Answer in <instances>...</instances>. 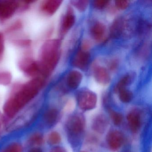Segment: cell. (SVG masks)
I'll return each mask as SVG.
<instances>
[{
    "label": "cell",
    "mask_w": 152,
    "mask_h": 152,
    "mask_svg": "<svg viewBox=\"0 0 152 152\" xmlns=\"http://www.w3.org/2000/svg\"><path fill=\"white\" fill-rule=\"evenodd\" d=\"M58 111L56 108H50L44 114V121L48 125L51 126L56 122L58 118Z\"/></svg>",
    "instance_id": "cell-18"
},
{
    "label": "cell",
    "mask_w": 152,
    "mask_h": 152,
    "mask_svg": "<svg viewBox=\"0 0 152 152\" xmlns=\"http://www.w3.org/2000/svg\"><path fill=\"white\" fill-rule=\"evenodd\" d=\"M91 47L90 42L87 40H84L82 42L80 48L84 50H89L90 48Z\"/></svg>",
    "instance_id": "cell-31"
},
{
    "label": "cell",
    "mask_w": 152,
    "mask_h": 152,
    "mask_svg": "<svg viewBox=\"0 0 152 152\" xmlns=\"http://www.w3.org/2000/svg\"><path fill=\"white\" fill-rule=\"evenodd\" d=\"M130 4L129 1H115V7L118 10H124L127 9Z\"/></svg>",
    "instance_id": "cell-27"
},
{
    "label": "cell",
    "mask_w": 152,
    "mask_h": 152,
    "mask_svg": "<svg viewBox=\"0 0 152 152\" xmlns=\"http://www.w3.org/2000/svg\"><path fill=\"white\" fill-rule=\"evenodd\" d=\"M75 21L76 17L73 9L72 6H68L60 23L59 33L61 37L64 36L73 27Z\"/></svg>",
    "instance_id": "cell-8"
},
{
    "label": "cell",
    "mask_w": 152,
    "mask_h": 152,
    "mask_svg": "<svg viewBox=\"0 0 152 152\" xmlns=\"http://www.w3.org/2000/svg\"><path fill=\"white\" fill-rule=\"evenodd\" d=\"M60 134L56 132H51L48 137V142L52 145H57L61 141Z\"/></svg>",
    "instance_id": "cell-26"
},
{
    "label": "cell",
    "mask_w": 152,
    "mask_h": 152,
    "mask_svg": "<svg viewBox=\"0 0 152 152\" xmlns=\"http://www.w3.org/2000/svg\"><path fill=\"white\" fill-rule=\"evenodd\" d=\"M108 69L111 71H114L117 69L119 66V61L117 59L111 60L108 65Z\"/></svg>",
    "instance_id": "cell-30"
},
{
    "label": "cell",
    "mask_w": 152,
    "mask_h": 152,
    "mask_svg": "<svg viewBox=\"0 0 152 152\" xmlns=\"http://www.w3.org/2000/svg\"><path fill=\"white\" fill-rule=\"evenodd\" d=\"M19 6L20 3L15 1H0V21H7L13 17Z\"/></svg>",
    "instance_id": "cell-6"
},
{
    "label": "cell",
    "mask_w": 152,
    "mask_h": 152,
    "mask_svg": "<svg viewBox=\"0 0 152 152\" xmlns=\"http://www.w3.org/2000/svg\"><path fill=\"white\" fill-rule=\"evenodd\" d=\"M61 0H46L42 1L40 6L41 11L44 15L52 16L55 15L63 3Z\"/></svg>",
    "instance_id": "cell-10"
},
{
    "label": "cell",
    "mask_w": 152,
    "mask_h": 152,
    "mask_svg": "<svg viewBox=\"0 0 152 152\" xmlns=\"http://www.w3.org/2000/svg\"><path fill=\"white\" fill-rule=\"evenodd\" d=\"M29 152H42V151L40 148H33L31 149Z\"/></svg>",
    "instance_id": "cell-34"
},
{
    "label": "cell",
    "mask_w": 152,
    "mask_h": 152,
    "mask_svg": "<svg viewBox=\"0 0 152 152\" xmlns=\"http://www.w3.org/2000/svg\"><path fill=\"white\" fill-rule=\"evenodd\" d=\"M23 26V22L21 20H17L13 22L6 30L7 33H13L22 30Z\"/></svg>",
    "instance_id": "cell-22"
},
{
    "label": "cell",
    "mask_w": 152,
    "mask_h": 152,
    "mask_svg": "<svg viewBox=\"0 0 152 152\" xmlns=\"http://www.w3.org/2000/svg\"><path fill=\"white\" fill-rule=\"evenodd\" d=\"M117 93L119 95L120 100L123 103H129L133 98V93L127 88L120 90L117 91Z\"/></svg>",
    "instance_id": "cell-20"
},
{
    "label": "cell",
    "mask_w": 152,
    "mask_h": 152,
    "mask_svg": "<svg viewBox=\"0 0 152 152\" xmlns=\"http://www.w3.org/2000/svg\"><path fill=\"white\" fill-rule=\"evenodd\" d=\"M76 99L79 107L88 111L95 108L97 101V97L95 92L88 88L81 89L76 95Z\"/></svg>",
    "instance_id": "cell-4"
},
{
    "label": "cell",
    "mask_w": 152,
    "mask_h": 152,
    "mask_svg": "<svg viewBox=\"0 0 152 152\" xmlns=\"http://www.w3.org/2000/svg\"><path fill=\"white\" fill-rule=\"evenodd\" d=\"M85 152V151H82V152Z\"/></svg>",
    "instance_id": "cell-36"
},
{
    "label": "cell",
    "mask_w": 152,
    "mask_h": 152,
    "mask_svg": "<svg viewBox=\"0 0 152 152\" xmlns=\"http://www.w3.org/2000/svg\"><path fill=\"white\" fill-rule=\"evenodd\" d=\"M72 7H74L80 12H84L87 10L89 1L87 0H76L70 1Z\"/></svg>",
    "instance_id": "cell-21"
},
{
    "label": "cell",
    "mask_w": 152,
    "mask_h": 152,
    "mask_svg": "<svg viewBox=\"0 0 152 152\" xmlns=\"http://www.w3.org/2000/svg\"><path fill=\"white\" fill-rule=\"evenodd\" d=\"M22 148L19 144H13L5 149L4 152H22Z\"/></svg>",
    "instance_id": "cell-29"
},
{
    "label": "cell",
    "mask_w": 152,
    "mask_h": 152,
    "mask_svg": "<svg viewBox=\"0 0 152 152\" xmlns=\"http://www.w3.org/2000/svg\"><path fill=\"white\" fill-rule=\"evenodd\" d=\"M18 65L19 70L27 77L32 79L40 76L38 61L32 57L28 56L23 57L19 59Z\"/></svg>",
    "instance_id": "cell-3"
},
{
    "label": "cell",
    "mask_w": 152,
    "mask_h": 152,
    "mask_svg": "<svg viewBox=\"0 0 152 152\" xmlns=\"http://www.w3.org/2000/svg\"><path fill=\"white\" fill-rule=\"evenodd\" d=\"M61 39H51L46 41L41 47L38 61L40 76L48 78L57 66L61 55Z\"/></svg>",
    "instance_id": "cell-2"
},
{
    "label": "cell",
    "mask_w": 152,
    "mask_h": 152,
    "mask_svg": "<svg viewBox=\"0 0 152 152\" xmlns=\"http://www.w3.org/2000/svg\"><path fill=\"white\" fill-rule=\"evenodd\" d=\"M45 79L35 77L28 81L14 85L8 97L3 104L4 113L14 118L25 107L34 99L45 84Z\"/></svg>",
    "instance_id": "cell-1"
},
{
    "label": "cell",
    "mask_w": 152,
    "mask_h": 152,
    "mask_svg": "<svg viewBox=\"0 0 152 152\" xmlns=\"http://www.w3.org/2000/svg\"><path fill=\"white\" fill-rule=\"evenodd\" d=\"M31 141L35 144H40L42 141V137L40 135H35L32 137Z\"/></svg>",
    "instance_id": "cell-32"
},
{
    "label": "cell",
    "mask_w": 152,
    "mask_h": 152,
    "mask_svg": "<svg viewBox=\"0 0 152 152\" xmlns=\"http://www.w3.org/2000/svg\"><path fill=\"white\" fill-rule=\"evenodd\" d=\"M5 50V39L4 34L0 32V62L3 59Z\"/></svg>",
    "instance_id": "cell-28"
},
{
    "label": "cell",
    "mask_w": 152,
    "mask_h": 152,
    "mask_svg": "<svg viewBox=\"0 0 152 152\" xmlns=\"http://www.w3.org/2000/svg\"><path fill=\"white\" fill-rule=\"evenodd\" d=\"M83 78L82 74L80 71L76 70H71L66 77V84L71 89H76L81 83Z\"/></svg>",
    "instance_id": "cell-12"
},
{
    "label": "cell",
    "mask_w": 152,
    "mask_h": 152,
    "mask_svg": "<svg viewBox=\"0 0 152 152\" xmlns=\"http://www.w3.org/2000/svg\"><path fill=\"white\" fill-rule=\"evenodd\" d=\"M91 55L89 50H84L80 48L76 52L71 62L73 67L80 70H86L90 63Z\"/></svg>",
    "instance_id": "cell-7"
},
{
    "label": "cell",
    "mask_w": 152,
    "mask_h": 152,
    "mask_svg": "<svg viewBox=\"0 0 152 152\" xmlns=\"http://www.w3.org/2000/svg\"><path fill=\"white\" fill-rule=\"evenodd\" d=\"M127 121L131 130L136 133L141 126V116L139 111L137 109L132 110L127 117Z\"/></svg>",
    "instance_id": "cell-14"
},
{
    "label": "cell",
    "mask_w": 152,
    "mask_h": 152,
    "mask_svg": "<svg viewBox=\"0 0 152 152\" xmlns=\"http://www.w3.org/2000/svg\"><path fill=\"white\" fill-rule=\"evenodd\" d=\"M50 152H66V150L64 148L61 147H56L52 149Z\"/></svg>",
    "instance_id": "cell-33"
},
{
    "label": "cell",
    "mask_w": 152,
    "mask_h": 152,
    "mask_svg": "<svg viewBox=\"0 0 152 152\" xmlns=\"http://www.w3.org/2000/svg\"><path fill=\"white\" fill-rule=\"evenodd\" d=\"M13 76L9 71L7 70L0 71V85L7 86L12 83Z\"/></svg>",
    "instance_id": "cell-19"
},
{
    "label": "cell",
    "mask_w": 152,
    "mask_h": 152,
    "mask_svg": "<svg viewBox=\"0 0 152 152\" xmlns=\"http://www.w3.org/2000/svg\"><path fill=\"white\" fill-rule=\"evenodd\" d=\"M12 42L18 47L21 48H27L31 45V40L28 38H22L12 40Z\"/></svg>",
    "instance_id": "cell-23"
},
{
    "label": "cell",
    "mask_w": 152,
    "mask_h": 152,
    "mask_svg": "<svg viewBox=\"0 0 152 152\" xmlns=\"http://www.w3.org/2000/svg\"><path fill=\"white\" fill-rule=\"evenodd\" d=\"M106 32V27L104 24L96 21L92 24L89 29L91 38L97 42L101 41L104 38Z\"/></svg>",
    "instance_id": "cell-13"
},
{
    "label": "cell",
    "mask_w": 152,
    "mask_h": 152,
    "mask_svg": "<svg viewBox=\"0 0 152 152\" xmlns=\"http://www.w3.org/2000/svg\"><path fill=\"white\" fill-rule=\"evenodd\" d=\"M110 116L114 124L119 125L123 121V116L120 113H117L113 110L109 111Z\"/></svg>",
    "instance_id": "cell-25"
},
{
    "label": "cell",
    "mask_w": 152,
    "mask_h": 152,
    "mask_svg": "<svg viewBox=\"0 0 152 152\" xmlns=\"http://www.w3.org/2000/svg\"><path fill=\"white\" fill-rule=\"evenodd\" d=\"M123 141V135L119 131H112L107 136V145L113 151L118 150L122 145Z\"/></svg>",
    "instance_id": "cell-11"
},
{
    "label": "cell",
    "mask_w": 152,
    "mask_h": 152,
    "mask_svg": "<svg viewBox=\"0 0 152 152\" xmlns=\"http://www.w3.org/2000/svg\"><path fill=\"white\" fill-rule=\"evenodd\" d=\"M126 23L122 18H118L113 22L110 27V36L113 39H119L123 34Z\"/></svg>",
    "instance_id": "cell-15"
},
{
    "label": "cell",
    "mask_w": 152,
    "mask_h": 152,
    "mask_svg": "<svg viewBox=\"0 0 152 152\" xmlns=\"http://www.w3.org/2000/svg\"><path fill=\"white\" fill-rule=\"evenodd\" d=\"M85 119L80 114H75L71 115L66 122V129L69 137H79L83 133L85 128Z\"/></svg>",
    "instance_id": "cell-5"
},
{
    "label": "cell",
    "mask_w": 152,
    "mask_h": 152,
    "mask_svg": "<svg viewBox=\"0 0 152 152\" xmlns=\"http://www.w3.org/2000/svg\"><path fill=\"white\" fill-rule=\"evenodd\" d=\"M110 1L105 0H96L92 2L94 8L97 10H103L109 6Z\"/></svg>",
    "instance_id": "cell-24"
},
{
    "label": "cell",
    "mask_w": 152,
    "mask_h": 152,
    "mask_svg": "<svg viewBox=\"0 0 152 152\" xmlns=\"http://www.w3.org/2000/svg\"><path fill=\"white\" fill-rule=\"evenodd\" d=\"M136 75L134 72H129L124 75L116 83L114 87V91L116 93L121 89L126 88L127 87L133 83L136 78Z\"/></svg>",
    "instance_id": "cell-16"
},
{
    "label": "cell",
    "mask_w": 152,
    "mask_h": 152,
    "mask_svg": "<svg viewBox=\"0 0 152 152\" xmlns=\"http://www.w3.org/2000/svg\"><path fill=\"white\" fill-rule=\"evenodd\" d=\"M108 125V120L105 115H99L97 116L92 123V128L99 133L104 132Z\"/></svg>",
    "instance_id": "cell-17"
},
{
    "label": "cell",
    "mask_w": 152,
    "mask_h": 152,
    "mask_svg": "<svg viewBox=\"0 0 152 152\" xmlns=\"http://www.w3.org/2000/svg\"><path fill=\"white\" fill-rule=\"evenodd\" d=\"M0 116L1 115H0ZM1 126V116H0V126Z\"/></svg>",
    "instance_id": "cell-35"
},
{
    "label": "cell",
    "mask_w": 152,
    "mask_h": 152,
    "mask_svg": "<svg viewBox=\"0 0 152 152\" xmlns=\"http://www.w3.org/2000/svg\"><path fill=\"white\" fill-rule=\"evenodd\" d=\"M92 74L95 80L102 85H108L111 81V77L108 70L99 65H95L92 68Z\"/></svg>",
    "instance_id": "cell-9"
}]
</instances>
